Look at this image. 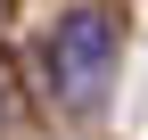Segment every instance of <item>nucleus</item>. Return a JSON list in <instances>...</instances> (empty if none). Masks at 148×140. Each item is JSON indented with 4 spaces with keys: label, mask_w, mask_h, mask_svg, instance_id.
<instances>
[{
    "label": "nucleus",
    "mask_w": 148,
    "mask_h": 140,
    "mask_svg": "<svg viewBox=\"0 0 148 140\" xmlns=\"http://www.w3.org/2000/svg\"><path fill=\"white\" fill-rule=\"evenodd\" d=\"M107 58H115V25H107L99 8H74L58 25V41H49V74H58V91H74V99L99 82Z\"/></svg>",
    "instance_id": "nucleus-1"
}]
</instances>
